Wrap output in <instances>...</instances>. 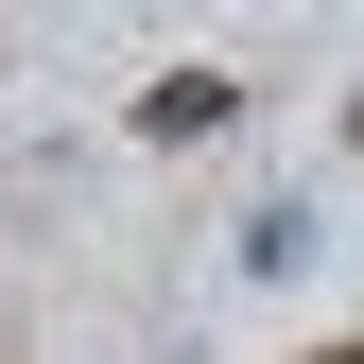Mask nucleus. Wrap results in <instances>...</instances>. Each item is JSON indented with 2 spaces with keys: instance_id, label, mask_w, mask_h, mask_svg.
Here are the masks:
<instances>
[{
  "instance_id": "1",
  "label": "nucleus",
  "mask_w": 364,
  "mask_h": 364,
  "mask_svg": "<svg viewBox=\"0 0 364 364\" xmlns=\"http://www.w3.org/2000/svg\"><path fill=\"white\" fill-rule=\"evenodd\" d=\"M208 122H225V70H156L139 87V139H208Z\"/></svg>"
},
{
  "instance_id": "2",
  "label": "nucleus",
  "mask_w": 364,
  "mask_h": 364,
  "mask_svg": "<svg viewBox=\"0 0 364 364\" xmlns=\"http://www.w3.org/2000/svg\"><path fill=\"white\" fill-rule=\"evenodd\" d=\"M312 364H364V347H312Z\"/></svg>"
}]
</instances>
